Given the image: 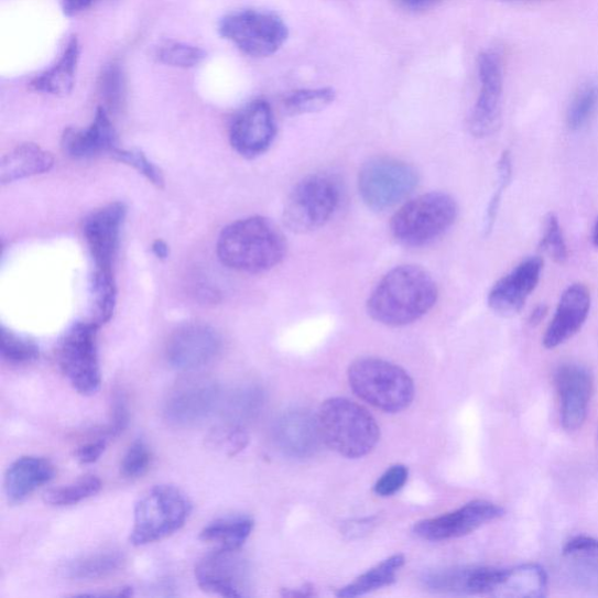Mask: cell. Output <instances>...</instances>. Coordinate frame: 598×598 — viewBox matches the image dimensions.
Instances as JSON below:
<instances>
[{
    "instance_id": "cell-1",
    "label": "cell",
    "mask_w": 598,
    "mask_h": 598,
    "mask_svg": "<svg viewBox=\"0 0 598 598\" xmlns=\"http://www.w3.org/2000/svg\"><path fill=\"white\" fill-rule=\"evenodd\" d=\"M438 298L436 282L417 265H399L373 289L368 313L376 322L399 327L426 316Z\"/></svg>"
},
{
    "instance_id": "cell-2",
    "label": "cell",
    "mask_w": 598,
    "mask_h": 598,
    "mask_svg": "<svg viewBox=\"0 0 598 598\" xmlns=\"http://www.w3.org/2000/svg\"><path fill=\"white\" fill-rule=\"evenodd\" d=\"M224 265L246 274H262L279 265L286 255V241L280 228L254 216L226 226L217 242Z\"/></svg>"
},
{
    "instance_id": "cell-3",
    "label": "cell",
    "mask_w": 598,
    "mask_h": 598,
    "mask_svg": "<svg viewBox=\"0 0 598 598\" xmlns=\"http://www.w3.org/2000/svg\"><path fill=\"white\" fill-rule=\"evenodd\" d=\"M317 420L325 445L343 457L368 456L380 441V428L373 415L349 399L324 401Z\"/></svg>"
},
{
    "instance_id": "cell-4",
    "label": "cell",
    "mask_w": 598,
    "mask_h": 598,
    "mask_svg": "<svg viewBox=\"0 0 598 598\" xmlns=\"http://www.w3.org/2000/svg\"><path fill=\"white\" fill-rule=\"evenodd\" d=\"M354 393L372 407L395 414L409 409L415 398V384L400 366L378 358H360L347 372Z\"/></svg>"
},
{
    "instance_id": "cell-5",
    "label": "cell",
    "mask_w": 598,
    "mask_h": 598,
    "mask_svg": "<svg viewBox=\"0 0 598 598\" xmlns=\"http://www.w3.org/2000/svg\"><path fill=\"white\" fill-rule=\"evenodd\" d=\"M458 206L446 193L432 192L404 204L391 221L393 238L402 246L421 248L445 236L455 224Z\"/></svg>"
},
{
    "instance_id": "cell-6",
    "label": "cell",
    "mask_w": 598,
    "mask_h": 598,
    "mask_svg": "<svg viewBox=\"0 0 598 598\" xmlns=\"http://www.w3.org/2000/svg\"><path fill=\"white\" fill-rule=\"evenodd\" d=\"M192 512L188 498L177 488L159 486L149 490L134 508L130 543L144 546L180 531Z\"/></svg>"
},
{
    "instance_id": "cell-7",
    "label": "cell",
    "mask_w": 598,
    "mask_h": 598,
    "mask_svg": "<svg viewBox=\"0 0 598 598\" xmlns=\"http://www.w3.org/2000/svg\"><path fill=\"white\" fill-rule=\"evenodd\" d=\"M101 326L94 320L74 323L56 347V360L73 389L94 395L101 388L102 376L98 349Z\"/></svg>"
},
{
    "instance_id": "cell-8",
    "label": "cell",
    "mask_w": 598,
    "mask_h": 598,
    "mask_svg": "<svg viewBox=\"0 0 598 598\" xmlns=\"http://www.w3.org/2000/svg\"><path fill=\"white\" fill-rule=\"evenodd\" d=\"M339 204L340 187L334 177H307L296 185L285 203L284 225L294 233H311L331 220Z\"/></svg>"
},
{
    "instance_id": "cell-9",
    "label": "cell",
    "mask_w": 598,
    "mask_h": 598,
    "mask_svg": "<svg viewBox=\"0 0 598 598\" xmlns=\"http://www.w3.org/2000/svg\"><path fill=\"white\" fill-rule=\"evenodd\" d=\"M418 185L416 170L392 157H376L359 172L358 189L363 204L376 211L390 209L409 198Z\"/></svg>"
},
{
    "instance_id": "cell-10",
    "label": "cell",
    "mask_w": 598,
    "mask_h": 598,
    "mask_svg": "<svg viewBox=\"0 0 598 598\" xmlns=\"http://www.w3.org/2000/svg\"><path fill=\"white\" fill-rule=\"evenodd\" d=\"M219 33L242 53L253 57L275 54L287 41L289 29L278 14L261 10H241L225 15Z\"/></svg>"
},
{
    "instance_id": "cell-11",
    "label": "cell",
    "mask_w": 598,
    "mask_h": 598,
    "mask_svg": "<svg viewBox=\"0 0 598 598\" xmlns=\"http://www.w3.org/2000/svg\"><path fill=\"white\" fill-rule=\"evenodd\" d=\"M477 69L479 93L470 115L469 129L475 138L486 139L491 137L500 124L504 73L499 55L492 51L479 54Z\"/></svg>"
},
{
    "instance_id": "cell-12",
    "label": "cell",
    "mask_w": 598,
    "mask_h": 598,
    "mask_svg": "<svg viewBox=\"0 0 598 598\" xmlns=\"http://www.w3.org/2000/svg\"><path fill=\"white\" fill-rule=\"evenodd\" d=\"M221 350L222 339L214 327L203 323H187L170 337L165 357L172 369L195 372L214 362Z\"/></svg>"
},
{
    "instance_id": "cell-13",
    "label": "cell",
    "mask_w": 598,
    "mask_h": 598,
    "mask_svg": "<svg viewBox=\"0 0 598 598\" xmlns=\"http://www.w3.org/2000/svg\"><path fill=\"white\" fill-rule=\"evenodd\" d=\"M220 398V388L216 381L186 380L167 394L163 403V416L173 426H196L218 410Z\"/></svg>"
},
{
    "instance_id": "cell-14",
    "label": "cell",
    "mask_w": 598,
    "mask_h": 598,
    "mask_svg": "<svg viewBox=\"0 0 598 598\" xmlns=\"http://www.w3.org/2000/svg\"><path fill=\"white\" fill-rule=\"evenodd\" d=\"M276 121L272 106L258 99L246 105L235 116L229 127V141L240 156L260 157L274 143Z\"/></svg>"
},
{
    "instance_id": "cell-15",
    "label": "cell",
    "mask_w": 598,
    "mask_h": 598,
    "mask_svg": "<svg viewBox=\"0 0 598 598\" xmlns=\"http://www.w3.org/2000/svg\"><path fill=\"white\" fill-rule=\"evenodd\" d=\"M504 513L503 508L491 501L474 500L453 512L421 520L414 525L413 533L427 542H447L466 536L503 517Z\"/></svg>"
},
{
    "instance_id": "cell-16",
    "label": "cell",
    "mask_w": 598,
    "mask_h": 598,
    "mask_svg": "<svg viewBox=\"0 0 598 598\" xmlns=\"http://www.w3.org/2000/svg\"><path fill=\"white\" fill-rule=\"evenodd\" d=\"M128 209L122 203L95 210L84 224V236L94 263V272L113 274Z\"/></svg>"
},
{
    "instance_id": "cell-17",
    "label": "cell",
    "mask_w": 598,
    "mask_h": 598,
    "mask_svg": "<svg viewBox=\"0 0 598 598\" xmlns=\"http://www.w3.org/2000/svg\"><path fill=\"white\" fill-rule=\"evenodd\" d=\"M561 399V420L567 432L580 430L588 416L594 382L591 373L577 363H563L554 373Z\"/></svg>"
},
{
    "instance_id": "cell-18",
    "label": "cell",
    "mask_w": 598,
    "mask_h": 598,
    "mask_svg": "<svg viewBox=\"0 0 598 598\" xmlns=\"http://www.w3.org/2000/svg\"><path fill=\"white\" fill-rule=\"evenodd\" d=\"M543 269L544 260L540 257H531L520 262L511 273L491 287L488 295L491 311L504 317L522 312L542 279Z\"/></svg>"
},
{
    "instance_id": "cell-19",
    "label": "cell",
    "mask_w": 598,
    "mask_h": 598,
    "mask_svg": "<svg viewBox=\"0 0 598 598\" xmlns=\"http://www.w3.org/2000/svg\"><path fill=\"white\" fill-rule=\"evenodd\" d=\"M238 552L216 548L202 558L196 580L204 591L227 598L244 597L247 567Z\"/></svg>"
},
{
    "instance_id": "cell-20",
    "label": "cell",
    "mask_w": 598,
    "mask_h": 598,
    "mask_svg": "<svg viewBox=\"0 0 598 598\" xmlns=\"http://www.w3.org/2000/svg\"><path fill=\"white\" fill-rule=\"evenodd\" d=\"M62 146L68 157L76 161L93 160L111 154L119 149V134L109 111L102 106L96 109L91 123L84 129L68 128L64 131Z\"/></svg>"
},
{
    "instance_id": "cell-21",
    "label": "cell",
    "mask_w": 598,
    "mask_h": 598,
    "mask_svg": "<svg viewBox=\"0 0 598 598\" xmlns=\"http://www.w3.org/2000/svg\"><path fill=\"white\" fill-rule=\"evenodd\" d=\"M505 568L455 567L424 574V588L434 592L455 595H493Z\"/></svg>"
},
{
    "instance_id": "cell-22",
    "label": "cell",
    "mask_w": 598,
    "mask_h": 598,
    "mask_svg": "<svg viewBox=\"0 0 598 598\" xmlns=\"http://www.w3.org/2000/svg\"><path fill=\"white\" fill-rule=\"evenodd\" d=\"M591 296L588 287L581 283L569 285L558 301L555 314L545 333V349L553 350L580 333L588 319Z\"/></svg>"
},
{
    "instance_id": "cell-23",
    "label": "cell",
    "mask_w": 598,
    "mask_h": 598,
    "mask_svg": "<svg viewBox=\"0 0 598 598\" xmlns=\"http://www.w3.org/2000/svg\"><path fill=\"white\" fill-rule=\"evenodd\" d=\"M281 450L293 457L315 455L323 442L317 416L307 411L284 414L275 430Z\"/></svg>"
},
{
    "instance_id": "cell-24",
    "label": "cell",
    "mask_w": 598,
    "mask_h": 598,
    "mask_svg": "<svg viewBox=\"0 0 598 598\" xmlns=\"http://www.w3.org/2000/svg\"><path fill=\"white\" fill-rule=\"evenodd\" d=\"M55 475L44 457L25 456L12 463L6 475V493L11 504H21L34 491L48 485Z\"/></svg>"
},
{
    "instance_id": "cell-25",
    "label": "cell",
    "mask_w": 598,
    "mask_h": 598,
    "mask_svg": "<svg viewBox=\"0 0 598 598\" xmlns=\"http://www.w3.org/2000/svg\"><path fill=\"white\" fill-rule=\"evenodd\" d=\"M54 163L53 154L36 144L18 145L0 161V183L7 185L44 175L53 168Z\"/></svg>"
},
{
    "instance_id": "cell-26",
    "label": "cell",
    "mask_w": 598,
    "mask_h": 598,
    "mask_svg": "<svg viewBox=\"0 0 598 598\" xmlns=\"http://www.w3.org/2000/svg\"><path fill=\"white\" fill-rule=\"evenodd\" d=\"M81 46L76 36H72L59 57L52 67L39 74L30 83V88L36 93L54 96L69 94L75 85L77 65H79Z\"/></svg>"
},
{
    "instance_id": "cell-27",
    "label": "cell",
    "mask_w": 598,
    "mask_h": 598,
    "mask_svg": "<svg viewBox=\"0 0 598 598\" xmlns=\"http://www.w3.org/2000/svg\"><path fill=\"white\" fill-rule=\"evenodd\" d=\"M124 564L123 553L105 550L72 558L62 566L61 573L68 580L94 581L120 572Z\"/></svg>"
},
{
    "instance_id": "cell-28",
    "label": "cell",
    "mask_w": 598,
    "mask_h": 598,
    "mask_svg": "<svg viewBox=\"0 0 598 598\" xmlns=\"http://www.w3.org/2000/svg\"><path fill=\"white\" fill-rule=\"evenodd\" d=\"M548 589L545 569L536 564L504 569L503 578L493 596L509 598H544Z\"/></svg>"
},
{
    "instance_id": "cell-29",
    "label": "cell",
    "mask_w": 598,
    "mask_h": 598,
    "mask_svg": "<svg viewBox=\"0 0 598 598\" xmlns=\"http://www.w3.org/2000/svg\"><path fill=\"white\" fill-rule=\"evenodd\" d=\"M254 522L247 515H231L215 520L200 532L204 543L217 545L225 551H239L252 534Z\"/></svg>"
},
{
    "instance_id": "cell-30",
    "label": "cell",
    "mask_w": 598,
    "mask_h": 598,
    "mask_svg": "<svg viewBox=\"0 0 598 598\" xmlns=\"http://www.w3.org/2000/svg\"><path fill=\"white\" fill-rule=\"evenodd\" d=\"M406 563L401 554L385 558L370 570L356 578L354 583L340 588L337 596L340 598H354L370 594L396 581V574Z\"/></svg>"
},
{
    "instance_id": "cell-31",
    "label": "cell",
    "mask_w": 598,
    "mask_h": 598,
    "mask_svg": "<svg viewBox=\"0 0 598 598\" xmlns=\"http://www.w3.org/2000/svg\"><path fill=\"white\" fill-rule=\"evenodd\" d=\"M101 489L102 481L99 477L85 476L70 485L50 489L44 494V501L55 508L72 507L98 494Z\"/></svg>"
},
{
    "instance_id": "cell-32",
    "label": "cell",
    "mask_w": 598,
    "mask_h": 598,
    "mask_svg": "<svg viewBox=\"0 0 598 598\" xmlns=\"http://www.w3.org/2000/svg\"><path fill=\"white\" fill-rule=\"evenodd\" d=\"M93 319L101 327L113 316L118 303V286L113 274L94 272L91 276Z\"/></svg>"
},
{
    "instance_id": "cell-33",
    "label": "cell",
    "mask_w": 598,
    "mask_h": 598,
    "mask_svg": "<svg viewBox=\"0 0 598 598\" xmlns=\"http://www.w3.org/2000/svg\"><path fill=\"white\" fill-rule=\"evenodd\" d=\"M336 100V91L330 87L300 89L286 96L284 109L287 115L300 116L319 112Z\"/></svg>"
},
{
    "instance_id": "cell-34",
    "label": "cell",
    "mask_w": 598,
    "mask_h": 598,
    "mask_svg": "<svg viewBox=\"0 0 598 598\" xmlns=\"http://www.w3.org/2000/svg\"><path fill=\"white\" fill-rule=\"evenodd\" d=\"M0 357L13 366L30 365L41 357V349L33 339L2 327L0 329Z\"/></svg>"
},
{
    "instance_id": "cell-35",
    "label": "cell",
    "mask_w": 598,
    "mask_h": 598,
    "mask_svg": "<svg viewBox=\"0 0 598 598\" xmlns=\"http://www.w3.org/2000/svg\"><path fill=\"white\" fill-rule=\"evenodd\" d=\"M598 108V85L589 83L575 94L568 111L567 127L572 131L583 130L592 119Z\"/></svg>"
},
{
    "instance_id": "cell-36",
    "label": "cell",
    "mask_w": 598,
    "mask_h": 598,
    "mask_svg": "<svg viewBox=\"0 0 598 598\" xmlns=\"http://www.w3.org/2000/svg\"><path fill=\"white\" fill-rule=\"evenodd\" d=\"M154 56L166 66L193 68L205 61L206 52L195 45L166 41L156 48Z\"/></svg>"
},
{
    "instance_id": "cell-37",
    "label": "cell",
    "mask_w": 598,
    "mask_h": 598,
    "mask_svg": "<svg viewBox=\"0 0 598 598\" xmlns=\"http://www.w3.org/2000/svg\"><path fill=\"white\" fill-rule=\"evenodd\" d=\"M101 98L109 112H118L126 102V77L119 64L108 65L99 81Z\"/></svg>"
},
{
    "instance_id": "cell-38",
    "label": "cell",
    "mask_w": 598,
    "mask_h": 598,
    "mask_svg": "<svg viewBox=\"0 0 598 598\" xmlns=\"http://www.w3.org/2000/svg\"><path fill=\"white\" fill-rule=\"evenodd\" d=\"M513 175V162L512 156L509 151L501 153V156L498 162V182L497 188L493 192V195L489 202L486 218H485V233L489 236L496 224L498 211L500 208L501 199L505 189L509 187L512 181Z\"/></svg>"
},
{
    "instance_id": "cell-39",
    "label": "cell",
    "mask_w": 598,
    "mask_h": 598,
    "mask_svg": "<svg viewBox=\"0 0 598 598\" xmlns=\"http://www.w3.org/2000/svg\"><path fill=\"white\" fill-rule=\"evenodd\" d=\"M111 157L115 161L137 170L143 177L151 182V184L156 185L157 187L164 185V177L161 168L151 162L142 151L119 148L113 151Z\"/></svg>"
},
{
    "instance_id": "cell-40",
    "label": "cell",
    "mask_w": 598,
    "mask_h": 598,
    "mask_svg": "<svg viewBox=\"0 0 598 598\" xmlns=\"http://www.w3.org/2000/svg\"><path fill=\"white\" fill-rule=\"evenodd\" d=\"M540 248L557 263L568 260V248L561 222L555 215H550L545 221V229Z\"/></svg>"
},
{
    "instance_id": "cell-41",
    "label": "cell",
    "mask_w": 598,
    "mask_h": 598,
    "mask_svg": "<svg viewBox=\"0 0 598 598\" xmlns=\"http://www.w3.org/2000/svg\"><path fill=\"white\" fill-rule=\"evenodd\" d=\"M151 450L143 438L132 442L121 463V472L128 479L142 477L151 465Z\"/></svg>"
},
{
    "instance_id": "cell-42",
    "label": "cell",
    "mask_w": 598,
    "mask_h": 598,
    "mask_svg": "<svg viewBox=\"0 0 598 598\" xmlns=\"http://www.w3.org/2000/svg\"><path fill=\"white\" fill-rule=\"evenodd\" d=\"M129 423L130 409L127 395L122 391H116L112 396L110 420L99 434L106 439L119 437L126 432Z\"/></svg>"
},
{
    "instance_id": "cell-43",
    "label": "cell",
    "mask_w": 598,
    "mask_h": 598,
    "mask_svg": "<svg viewBox=\"0 0 598 598\" xmlns=\"http://www.w3.org/2000/svg\"><path fill=\"white\" fill-rule=\"evenodd\" d=\"M569 568L572 584L578 589L598 595V562L580 556Z\"/></svg>"
},
{
    "instance_id": "cell-44",
    "label": "cell",
    "mask_w": 598,
    "mask_h": 598,
    "mask_svg": "<svg viewBox=\"0 0 598 598\" xmlns=\"http://www.w3.org/2000/svg\"><path fill=\"white\" fill-rule=\"evenodd\" d=\"M409 477V468L404 466H394L378 479L374 486V492L379 497H392L406 486Z\"/></svg>"
},
{
    "instance_id": "cell-45",
    "label": "cell",
    "mask_w": 598,
    "mask_h": 598,
    "mask_svg": "<svg viewBox=\"0 0 598 598\" xmlns=\"http://www.w3.org/2000/svg\"><path fill=\"white\" fill-rule=\"evenodd\" d=\"M567 556L598 557V539L588 535H576L568 540L564 546Z\"/></svg>"
},
{
    "instance_id": "cell-46",
    "label": "cell",
    "mask_w": 598,
    "mask_h": 598,
    "mask_svg": "<svg viewBox=\"0 0 598 598\" xmlns=\"http://www.w3.org/2000/svg\"><path fill=\"white\" fill-rule=\"evenodd\" d=\"M215 443L219 449H226L228 452L240 450L244 446L246 436L237 427L230 426L228 428H218L209 438Z\"/></svg>"
},
{
    "instance_id": "cell-47",
    "label": "cell",
    "mask_w": 598,
    "mask_h": 598,
    "mask_svg": "<svg viewBox=\"0 0 598 598\" xmlns=\"http://www.w3.org/2000/svg\"><path fill=\"white\" fill-rule=\"evenodd\" d=\"M107 448V439L99 438L93 442L86 443L75 450V458L84 466L93 465L98 461L104 455Z\"/></svg>"
},
{
    "instance_id": "cell-48",
    "label": "cell",
    "mask_w": 598,
    "mask_h": 598,
    "mask_svg": "<svg viewBox=\"0 0 598 598\" xmlns=\"http://www.w3.org/2000/svg\"><path fill=\"white\" fill-rule=\"evenodd\" d=\"M395 4L410 12H422L436 8L443 0H394Z\"/></svg>"
},
{
    "instance_id": "cell-49",
    "label": "cell",
    "mask_w": 598,
    "mask_h": 598,
    "mask_svg": "<svg viewBox=\"0 0 598 598\" xmlns=\"http://www.w3.org/2000/svg\"><path fill=\"white\" fill-rule=\"evenodd\" d=\"M99 2L101 0H63V11L67 17H75Z\"/></svg>"
},
{
    "instance_id": "cell-50",
    "label": "cell",
    "mask_w": 598,
    "mask_h": 598,
    "mask_svg": "<svg viewBox=\"0 0 598 598\" xmlns=\"http://www.w3.org/2000/svg\"><path fill=\"white\" fill-rule=\"evenodd\" d=\"M133 589L131 587H122L111 591L105 592H84L79 595H74V597H90V598H127L132 596Z\"/></svg>"
},
{
    "instance_id": "cell-51",
    "label": "cell",
    "mask_w": 598,
    "mask_h": 598,
    "mask_svg": "<svg viewBox=\"0 0 598 598\" xmlns=\"http://www.w3.org/2000/svg\"><path fill=\"white\" fill-rule=\"evenodd\" d=\"M547 314H548L547 305L540 304L533 308L532 313L529 316L528 322L531 326H536L545 319Z\"/></svg>"
},
{
    "instance_id": "cell-52",
    "label": "cell",
    "mask_w": 598,
    "mask_h": 598,
    "mask_svg": "<svg viewBox=\"0 0 598 598\" xmlns=\"http://www.w3.org/2000/svg\"><path fill=\"white\" fill-rule=\"evenodd\" d=\"M151 252L160 260H166L170 255V248L163 240H156L151 244Z\"/></svg>"
},
{
    "instance_id": "cell-53",
    "label": "cell",
    "mask_w": 598,
    "mask_h": 598,
    "mask_svg": "<svg viewBox=\"0 0 598 598\" xmlns=\"http://www.w3.org/2000/svg\"><path fill=\"white\" fill-rule=\"evenodd\" d=\"M314 595H315L314 590L307 587L296 589V590L291 589L284 592V596L286 597H312Z\"/></svg>"
},
{
    "instance_id": "cell-54",
    "label": "cell",
    "mask_w": 598,
    "mask_h": 598,
    "mask_svg": "<svg viewBox=\"0 0 598 598\" xmlns=\"http://www.w3.org/2000/svg\"><path fill=\"white\" fill-rule=\"evenodd\" d=\"M591 240H592L594 246L598 248V219L596 220L592 228Z\"/></svg>"
}]
</instances>
